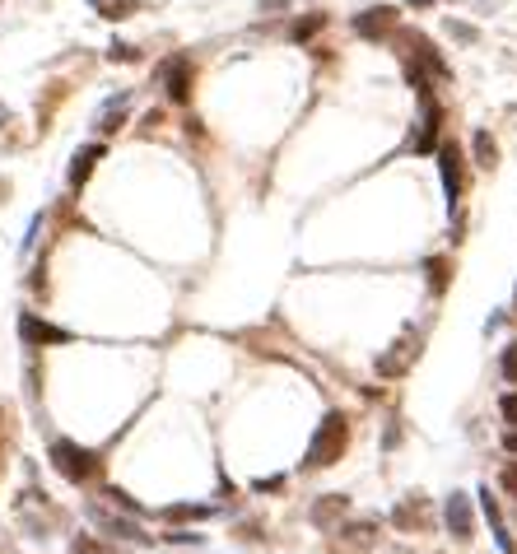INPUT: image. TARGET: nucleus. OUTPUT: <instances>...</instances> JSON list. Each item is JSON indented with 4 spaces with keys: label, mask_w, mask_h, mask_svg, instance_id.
Listing matches in <instances>:
<instances>
[{
    "label": "nucleus",
    "mask_w": 517,
    "mask_h": 554,
    "mask_svg": "<svg viewBox=\"0 0 517 554\" xmlns=\"http://www.w3.org/2000/svg\"><path fill=\"white\" fill-rule=\"evenodd\" d=\"M163 89H168L173 103H186V98H192V61H186V57H173L168 66H163Z\"/></svg>",
    "instance_id": "6"
},
{
    "label": "nucleus",
    "mask_w": 517,
    "mask_h": 554,
    "mask_svg": "<svg viewBox=\"0 0 517 554\" xmlns=\"http://www.w3.org/2000/svg\"><path fill=\"white\" fill-rule=\"evenodd\" d=\"M443 270H448V261H429V285H433V289H443V280H448Z\"/></svg>",
    "instance_id": "18"
},
{
    "label": "nucleus",
    "mask_w": 517,
    "mask_h": 554,
    "mask_svg": "<svg viewBox=\"0 0 517 554\" xmlns=\"http://www.w3.org/2000/svg\"><path fill=\"white\" fill-rule=\"evenodd\" d=\"M345 448H349V424H345L340 410H331V414H322V424H317V433H313V448H308L304 466H308V470L336 466V461L345 457Z\"/></svg>",
    "instance_id": "1"
},
{
    "label": "nucleus",
    "mask_w": 517,
    "mask_h": 554,
    "mask_svg": "<svg viewBox=\"0 0 517 554\" xmlns=\"http://www.w3.org/2000/svg\"><path fill=\"white\" fill-rule=\"evenodd\" d=\"M512 308H517V294H512Z\"/></svg>",
    "instance_id": "24"
},
{
    "label": "nucleus",
    "mask_w": 517,
    "mask_h": 554,
    "mask_svg": "<svg viewBox=\"0 0 517 554\" xmlns=\"http://www.w3.org/2000/svg\"><path fill=\"white\" fill-rule=\"evenodd\" d=\"M280 485H285V476H266V480H257L261 494H266V489H280Z\"/></svg>",
    "instance_id": "20"
},
{
    "label": "nucleus",
    "mask_w": 517,
    "mask_h": 554,
    "mask_svg": "<svg viewBox=\"0 0 517 554\" xmlns=\"http://www.w3.org/2000/svg\"><path fill=\"white\" fill-rule=\"evenodd\" d=\"M439 103H429L424 98V113H420V135H415V141H411V150L415 154H433V141H439Z\"/></svg>",
    "instance_id": "8"
},
{
    "label": "nucleus",
    "mask_w": 517,
    "mask_h": 554,
    "mask_svg": "<svg viewBox=\"0 0 517 554\" xmlns=\"http://www.w3.org/2000/svg\"><path fill=\"white\" fill-rule=\"evenodd\" d=\"M89 5H94V14H103V19H126V14H135V10H141L145 5V0H89Z\"/></svg>",
    "instance_id": "11"
},
{
    "label": "nucleus",
    "mask_w": 517,
    "mask_h": 554,
    "mask_svg": "<svg viewBox=\"0 0 517 554\" xmlns=\"http://www.w3.org/2000/svg\"><path fill=\"white\" fill-rule=\"evenodd\" d=\"M480 513H485V522H489V531H494V545H499L503 554H512V536H508V526H503V517H499V498L489 494V489H480Z\"/></svg>",
    "instance_id": "9"
},
{
    "label": "nucleus",
    "mask_w": 517,
    "mask_h": 554,
    "mask_svg": "<svg viewBox=\"0 0 517 554\" xmlns=\"http://www.w3.org/2000/svg\"><path fill=\"white\" fill-rule=\"evenodd\" d=\"M19 336L29 341V345H70V341H75L66 326H51V322H42V317H33V313L19 317Z\"/></svg>",
    "instance_id": "3"
},
{
    "label": "nucleus",
    "mask_w": 517,
    "mask_h": 554,
    "mask_svg": "<svg viewBox=\"0 0 517 554\" xmlns=\"http://www.w3.org/2000/svg\"><path fill=\"white\" fill-rule=\"evenodd\" d=\"M214 508L210 504H177V508H168V522H196V517H210Z\"/></svg>",
    "instance_id": "13"
},
{
    "label": "nucleus",
    "mask_w": 517,
    "mask_h": 554,
    "mask_svg": "<svg viewBox=\"0 0 517 554\" xmlns=\"http://www.w3.org/2000/svg\"><path fill=\"white\" fill-rule=\"evenodd\" d=\"M396 29V10L392 5H373L364 14H355V33L359 38H373V42H383L387 33Z\"/></svg>",
    "instance_id": "4"
},
{
    "label": "nucleus",
    "mask_w": 517,
    "mask_h": 554,
    "mask_svg": "<svg viewBox=\"0 0 517 554\" xmlns=\"http://www.w3.org/2000/svg\"><path fill=\"white\" fill-rule=\"evenodd\" d=\"M443 517H448V531H452L457 540H467V536H471V498H467V494H448Z\"/></svg>",
    "instance_id": "7"
},
{
    "label": "nucleus",
    "mask_w": 517,
    "mask_h": 554,
    "mask_svg": "<svg viewBox=\"0 0 517 554\" xmlns=\"http://www.w3.org/2000/svg\"><path fill=\"white\" fill-rule=\"evenodd\" d=\"M405 5H415V10H429V5H439V0H405Z\"/></svg>",
    "instance_id": "23"
},
{
    "label": "nucleus",
    "mask_w": 517,
    "mask_h": 554,
    "mask_svg": "<svg viewBox=\"0 0 517 554\" xmlns=\"http://www.w3.org/2000/svg\"><path fill=\"white\" fill-rule=\"evenodd\" d=\"M476 163L480 168H494L499 163V150H494V135L489 131H476Z\"/></svg>",
    "instance_id": "12"
},
{
    "label": "nucleus",
    "mask_w": 517,
    "mask_h": 554,
    "mask_svg": "<svg viewBox=\"0 0 517 554\" xmlns=\"http://www.w3.org/2000/svg\"><path fill=\"white\" fill-rule=\"evenodd\" d=\"M499 368H503V377H508V382H517V341H508V345H503Z\"/></svg>",
    "instance_id": "15"
},
{
    "label": "nucleus",
    "mask_w": 517,
    "mask_h": 554,
    "mask_svg": "<svg viewBox=\"0 0 517 554\" xmlns=\"http://www.w3.org/2000/svg\"><path fill=\"white\" fill-rule=\"evenodd\" d=\"M261 10H266V14H276V10H289V0H261Z\"/></svg>",
    "instance_id": "21"
},
{
    "label": "nucleus",
    "mask_w": 517,
    "mask_h": 554,
    "mask_svg": "<svg viewBox=\"0 0 517 554\" xmlns=\"http://www.w3.org/2000/svg\"><path fill=\"white\" fill-rule=\"evenodd\" d=\"M503 448H508V452L517 457V429H512V433H503Z\"/></svg>",
    "instance_id": "22"
},
{
    "label": "nucleus",
    "mask_w": 517,
    "mask_h": 554,
    "mask_svg": "<svg viewBox=\"0 0 517 554\" xmlns=\"http://www.w3.org/2000/svg\"><path fill=\"white\" fill-rule=\"evenodd\" d=\"M107 57H113V61H135L141 51H135L131 42H113V51H107Z\"/></svg>",
    "instance_id": "16"
},
{
    "label": "nucleus",
    "mask_w": 517,
    "mask_h": 554,
    "mask_svg": "<svg viewBox=\"0 0 517 554\" xmlns=\"http://www.w3.org/2000/svg\"><path fill=\"white\" fill-rule=\"evenodd\" d=\"M98 159H103V145H85V150H75V163H70V186H75V191L89 182V173L98 168Z\"/></svg>",
    "instance_id": "10"
},
{
    "label": "nucleus",
    "mask_w": 517,
    "mask_h": 554,
    "mask_svg": "<svg viewBox=\"0 0 517 554\" xmlns=\"http://www.w3.org/2000/svg\"><path fill=\"white\" fill-rule=\"evenodd\" d=\"M51 466H57L66 480L85 485V480H94L98 457H94V452H85V448H79V442H70V438H57V442H51Z\"/></svg>",
    "instance_id": "2"
},
{
    "label": "nucleus",
    "mask_w": 517,
    "mask_h": 554,
    "mask_svg": "<svg viewBox=\"0 0 517 554\" xmlns=\"http://www.w3.org/2000/svg\"><path fill=\"white\" fill-rule=\"evenodd\" d=\"M439 173H443V196L457 210L461 201V150L457 145H439Z\"/></svg>",
    "instance_id": "5"
},
{
    "label": "nucleus",
    "mask_w": 517,
    "mask_h": 554,
    "mask_svg": "<svg viewBox=\"0 0 517 554\" xmlns=\"http://www.w3.org/2000/svg\"><path fill=\"white\" fill-rule=\"evenodd\" d=\"M499 414H503V420H508V424L517 429V396H512V392H508V396L499 401Z\"/></svg>",
    "instance_id": "17"
},
{
    "label": "nucleus",
    "mask_w": 517,
    "mask_h": 554,
    "mask_svg": "<svg viewBox=\"0 0 517 554\" xmlns=\"http://www.w3.org/2000/svg\"><path fill=\"white\" fill-rule=\"evenodd\" d=\"M322 23H326L322 14H308V19H298V23H294V42H308V38H313V33L322 29Z\"/></svg>",
    "instance_id": "14"
},
{
    "label": "nucleus",
    "mask_w": 517,
    "mask_h": 554,
    "mask_svg": "<svg viewBox=\"0 0 517 554\" xmlns=\"http://www.w3.org/2000/svg\"><path fill=\"white\" fill-rule=\"evenodd\" d=\"M499 480H503V489H508V494H517V461H512V466H503V476H499Z\"/></svg>",
    "instance_id": "19"
}]
</instances>
